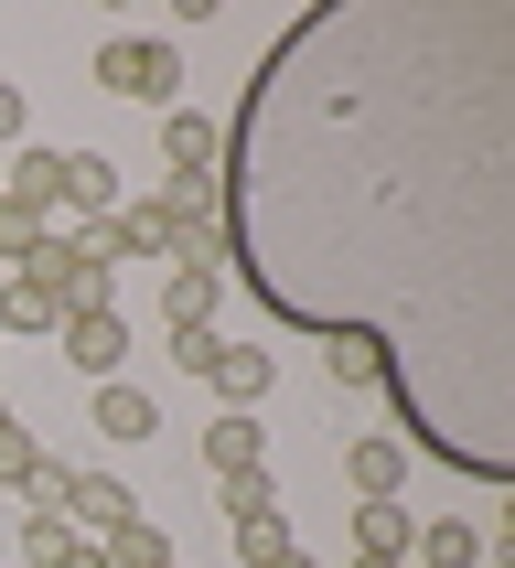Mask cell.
I'll list each match as a JSON object with an SVG mask.
<instances>
[{
	"instance_id": "cell-1",
	"label": "cell",
	"mask_w": 515,
	"mask_h": 568,
	"mask_svg": "<svg viewBox=\"0 0 515 568\" xmlns=\"http://www.w3.org/2000/svg\"><path fill=\"white\" fill-rule=\"evenodd\" d=\"M87 87L129 97V108H183V43H161V32H108V43L87 54Z\"/></svg>"
},
{
	"instance_id": "cell-2",
	"label": "cell",
	"mask_w": 515,
	"mask_h": 568,
	"mask_svg": "<svg viewBox=\"0 0 515 568\" xmlns=\"http://www.w3.org/2000/svg\"><path fill=\"white\" fill-rule=\"evenodd\" d=\"M225 537H236V568H269V558H290V505H280V483L269 473H248V483H225Z\"/></svg>"
},
{
	"instance_id": "cell-3",
	"label": "cell",
	"mask_w": 515,
	"mask_h": 568,
	"mask_svg": "<svg viewBox=\"0 0 515 568\" xmlns=\"http://www.w3.org/2000/svg\"><path fill=\"white\" fill-rule=\"evenodd\" d=\"M161 172L172 193H225V129L204 108H161Z\"/></svg>"
},
{
	"instance_id": "cell-4",
	"label": "cell",
	"mask_w": 515,
	"mask_h": 568,
	"mask_svg": "<svg viewBox=\"0 0 515 568\" xmlns=\"http://www.w3.org/2000/svg\"><path fill=\"white\" fill-rule=\"evenodd\" d=\"M54 354H64L87 386H108V376H129V322H119V312H64Z\"/></svg>"
},
{
	"instance_id": "cell-5",
	"label": "cell",
	"mask_w": 515,
	"mask_h": 568,
	"mask_svg": "<svg viewBox=\"0 0 515 568\" xmlns=\"http://www.w3.org/2000/svg\"><path fill=\"white\" fill-rule=\"evenodd\" d=\"M54 183H64V151H54V140H22V151L0 161V204L32 215V225H54Z\"/></svg>"
},
{
	"instance_id": "cell-6",
	"label": "cell",
	"mask_w": 515,
	"mask_h": 568,
	"mask_svg": "<svg viewBox=\"0 0 515 568\" xmlns=\"http://www.w3.org/2000/svg\"><path fill=\"white\" fill-rule=\"evenodd\" d=\"M97 215H119V161H108V151H64L54 225H97Z\"/></svg>"
},
{
	"instance_id": "cell-7",
	"label": "cell",
	"mask_w": 515,
	"mask_h": 568,
	"mask_svg": "<svg viewBox=\"0 0 515 568\" xmlns=\"http://www.w3.org/2000/svg\"><path fill=\"white\" fill-rule=\"evenodd\" d=\"M87 429H97V440H119V450H140V440H161V397H151V386H129V376H108L87 397Z\"/></svg>"
},
{
	"instance_id": "cell-8",
	"label": "cell",
	"mask_w": 515,
	"mask_h": 568,
	"mask_svg": "<svg viewBox=\"0 0 515 568\" xmlns=\"http://www.w3.org/2000/svg\"><path fill=\"white\" fill-rule=\"evenodd\" d=\"M204 473H215V483L269 473V429H258L248 408H215V418H204Z\"/></svg>"
},
{
	"instance_id": "cell-9",
	"label": "cell",
	"mask_w": 515,
	"mask_h": 568,
	"mask_svg": "<svg viewBox=\"0 0 515 568\" xmlns=\"http://www.w3.org/2000/svg\"><path fill=\"white\" fill-rule=\"evenodd\" d=\"M204 386H215V397H225V408H269V386H280V354H269V344H215V365H204Z\"/></svg>"
},
{
	"instance_id": "cell-10",
	"label": "cell",
	"mask_w": 515,
	"mask_h": 568,
	"mask_svg": "<svg viewBox=\"0 0 515 568\" xmlns=\"http://www.w3.org/2000/svg\"><path fill=\"white\" fill-rule=\"evenodd\" d=\"M129 515H140V494H129L119 473H75V494H64V526H75L87 547H97V537H119Z\"/></svg>"
},
{
	"instance_id": "cell-11",
	"label": "cell",
	"mask_w": 515,
	"mask_h": 568,
	"mask_svg": "<svg viewBox=\"0 0 515 568\" xmlns=\"http://www.w3.org/2000/svg\"><path fill=\"white\" fill-rule=\"evenodd\" d=\"M225 268H161V333H215Z\"/></svg>"
},
{
	"instance_id": "cell-12",
	"label": "cell",
	"mask_w": 515,
	"mask_h": 568,
	"mask_svg": "<svg viewBox=\"0 0 515 568\" xmlns=\"http://www.w3.org/2000/svg\"><path fill=\"white\" fill-rule=\"evenodd\" d=\"M344 483H354V505H397V483H408V450L386 440V429H365V440H344Z\"/></svg>"
},
{
	"instance_id": "cell-13",
	"label": "cell",
	"mask_w": 515,
	"mask_h": 568,
	"mask_svg": "<svg viewBox=\"0 0 515 568\" xmlns=\"http://www.w3.org/2000/svg\"><path fill=\"white\" fill-rule=\"evenodd\" d=\"M43 333H64V301L11 268V280H0V344H43Z\"/></svg>"
},
{
	"instance_id": "cell-14",
	"label": "cell",
	"mask_w": 515,
	"mask_h": 568,
	"mask_svg": "<svg viewBox=\"0 0 515 568\" xmlns=\"http://www.w3.org/2000/svg\"><path fill=\"white\" fill-rule=\"evenodd\" d=\"M408 568H483V526H473V515H418Z\"/></svg>"
},
{
	"instance_id": "cell-15",
	"label": "cell",
	"mask_w": 515,
	"mask_h": 568,
	"mask_svg": "<svg viewBox=\"0 0 515 568\" xmlns=\"http://www.w3.org/2000/svg\"><path fill=\"white\" fill-rule=\"evenodd\" d=\"M97 558H108V568H183V558H172V526H161V515H129L119 537H97Z\"/></svg>"
},
{
	"instance_id": "cell-16",
	"label": "cell",
	"mask_w": 515,
	"mask_h": 568,
	"mask_svg": "<svg viewBox=\"0 0 515 568\" xmlns=\"http://www.w3.org/2000/svg\"><path fill=\"white\" fill-rule=\"evenodd\" d=\"M322 376L344 386V397H365V386H386V354L365 333H322Z\"/></svg>"
},
{
	"instance_id": "cell-17",
	"label": "cell",
	"mask_w": 515,
	"mask_h": 568,
	"mask_svg": "<svg viewBox=\"0 0 515 568\" xmlns=\"http://www.w3.org/2000/svg\"><path fill=\"white\" fill-rule=\"evenodd\" d=\"M418 515L408 505H354V558H408Z\"/></svg>"
},
{
	"instance_id": "cell-18",
	"label": "cell",
	"mask_w": 515,
	"mask_h": 568,
	"mask_svg": "<svg viewBox=\"0 0 515 568\" xmlns=\"http://www.w3.org/2000/svg\"><path fill=\"white\" fill-rule=\"evenodd\" d=\"M11 547H22V568H64V558H75L87 537H75L64 515H22V526H11Z\"/></svg>"
},
{
	"instance_id": "cell-19",
	"label": "cell",
	"mask_w": 515,
	"mask_h": 568,
	"mask_svg": "<svg viewBox=\"0 0 515 568\" xmlns=\"http://www.w3.org/2000/svg\"><path fill=\"white\" fill-rule=\"evenodd\" d=\"M32 462H43V440H32L22 418L0 408V494H22V483H32Z\"/></svg>"
},
{
	"instance_id": "cell-20",
	"label": "cell",
	"mask_w": 515,
	"mask_h": 568,
	"mask_svg": "<svg viewBox=\"0 0 515 568\" xmlns=\"http://www.w3.org/2000/svg\"><path fill=\"white\" fill-rule=\"evenodd\" d=\"M64 494H75V473H64V462H32V483H22V515H64Z\"/></svg>"
},
{
	"instance_id": "cell-21",
	"label": "cell",
	"mask_w": 515,
	"mask_h": 568,
	"mask_svg": "<svg viewBox=\"0 0 515 568\" xmlns=\"http://www.w3.org/2000/svg\"><path fill=\"white\" fill-rule=\"evenodd\" d=\"M22 140H32V97L0 75V151H22Z\"/></svg>"
},
{
	"instance_id": "cell-22",
	"label": "cell",
	"mask_w": 515,
	"mask_h": 568,
	"mask_svg": "<svg viewBox=\"0 0 515 568\" xmlns=\"http://www.w3.org/2000/svg\"><path fill=\"white\" fill-rule=\"evenodd\" d=\"M64 568H108V558H97V547H75V558H64Z\"/></svg>"
},
{
	"instance_id": "cell-23",
	"label": "cell",
	"mask_w": 515,
	"mask_h": 568,
	"mask_svg": "<svg viewBox=\"0 0 515 568\" xmlns=\"http://www.w3.org/2000/svg\"><path fill=\"white\" fill-rule=\"evenodd\" d=\"M269 568H322V558H301V547H290V558H269Z\"/></svg>"
},
{
	"instance_id": "cell-24",
	"label": "cell",
	"mask_w": 515,
	"mask_h": 568,
	"mask_svg": "<svg viewBox=\"0 0 515 568\" xmlns=\"http://www.w3.org/2000/svg\"><path fill=\"white\" fill-rule=\"evenodd\" d=\"M344 568H408V558H344Z\"/></svg>"
},
{
	"instance_id": "cell-25",
	"label": "cell",
	"mask_w": 515,
	"mask_h": 568,
	"mask_svg": "<svg viewBox=\"0 0 515 568\" xmlns=\"http://www.w3.org/2000/svg\"><path fill=\"white\" fill-rule=\"evenodd\" d=\"M0 354H11V344H0Z\"/></svg>"
}]
</instances>
